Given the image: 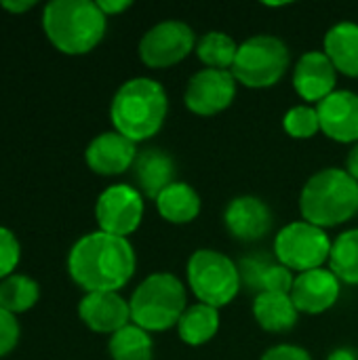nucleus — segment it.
Here are the masks:
<instances>
[{
    "label": "nucleus",
    "instance_id": "1",
    "mask_svg": "<svg viewBox=\"0 0 358 360\" xmlns=\"http://www.w3.org/2000/svg\"><path fill=\"white\" fill-rule=\"evenodd\" d=\"M137 257L129 238L91 232L76 240L68 257L72 281L87 293L120 291L135 274Z\"/></svg>",
    "mask_w": 358,
    "mask_h": 360
},
{
    "label": "nucleus",
    "instance_id": "2",
    "mask_svg": "<svg viewBox=\"0 0 358 360\" xmlns=\"http://www.w3.org/2000/svg\"><path fill=\"white\" fill-rule=\"evenodd\" d=\"M169 99L165 86L148 76H137L118 86L110 103L114 131L141 143L152 139L165 124Z\"/></svg>",
    "mask_w": 358,
    "mask_h": 360
},
{
    "label": "nucleus",
    "instance_id": "3",
    "mask_svg": "<svg viewBox=\"0 0 358 360\" xmlns=\"http://www.w3.org/2000/svg\"><path fill=\"white\" fill-rule=\"evenodd\" d=\"M42 27L57 51L84 55L103 40L108 17L93 0H53L44 6Z\"/></svg>",
    "mask_w": 358,
    "mask_h": 360
},
{
    "label": "nucleus",
    "instance_id": "4",
    "mask_svg": "<svg viewBox=\"0 0 358 360\" xmlns=\"http://www.w3.org/2000/svg\"><path fill=\"white\" fill-rule=\"evenodd\" d=\"M300 213L323 230L350 221L358 213V181L346 169L317 171L300 192Z\"/></svg>",
    "mask_w": 358,
    "mask_h": 360
},
{
    "label": "nucleus",
    "instance_id": "5",
    "mask_svg": "<svg viewBox=\"0 0 358 360\" xmlns=\"http://www.w3.org/2000/svg\"><path fill=\"white\" fill-rule=\"evenodd\" d=\"M131 323L148 333H162L177 327L188 308L184 283L169 272H154L143 278L129 300Z\"/></svg>",
    "mask_w": 358,
    "mask_h": 360
},
{
    "label": "nucleus",
    "instance_id": "6",
    "mask_svg": "<svg viewBox=\"0 0 358 360\" xmlns=\"http://www.w3.org/2000/svg\"><path fill=\"white\" fill-rule=\"evenodd\" d=\"M188 287L200 304L224 308L238 295L243 281L238 266L215 249H198L186 266Z\"/></svg>",
    "mask_w": 358,
    "mask_h": 360
},
{
    "label": "nucleus",
    "instance_id": "7",
    "mask_svg": "<svg viewBox=\"0 0 358 360\" xmlns=\"http://www.w3.org/2000/svg\"><path fill=\"white\" fill-rule=\"evenodd\" d=\"M291 61L289 46L272 34H255L238 44L232 76L247 89H268L281 82Z\"/></svg>",
    "mask_w": 358,
    "mask_h": 360
},
{
    "label": "nucleus",
    "instance_id": "8",
    "mask_svg": "<svg viewBox=\"0 0 358 360\" xmlns=\"http://www.w3.org/2000/svg\"><path fill=\"white\" fill-rule=\"evenodd\" d=\"M333 240L327 230L300 219L281 228L274 236V257L291 272H308L329 264Z\"/></svg>",
    "mask_w": 358,
    "mask_h": 360
},
{
    "label": "nucleus",
    "instance_id": "9",
    "mask_svg": "<svg viewBox=\"0 0 358 360\" xmlns=\"http://www.w3.org/2000/svg\"><path fill=\"white\" fill-rule=\"evenodd\" d=\"M194 30L179 19H167L152 25L139 40V59L154 70L181 63L196 49Z\"/></svg>",
    "mask_w": 358,
    "mask_h": 360
},
{
    "label": "nucleus",
    "instance_id": "10",
    "mask_svg": "<svg viewBox=\"0 0 358 360\" xmlns=\"http://www.w3.org/2000/svg\"><path fill=\"white\" fill-rule=\"evenodd\" d=\"M143 194L129 184H114L106 188L95 205V217L101 232L127 238L143 219Z\"/></svg>",
    "mask_w": 358,
    "mask_h": 360
},
{
    "label": "nucleus",
    "instance_id": "11",
    "mask_svg": "<svg viewBox=\"0 0 358 360\" xmlns=\"http://www.w3.org/2000/svg\"><path fill=\"white\" fill-rule=\"evenodd\" d=\"M236 97V78L230 70L203 68L188 80L184 103L196 116H215L232 105Z\"/></svg>",
    "mask_w": 358,
    "mask_h": 360
},
{
    "label": "nucleus",
    "instance_id": "12",
    "mask_svg": "<svg viewBox=\"0 0 358 360\" xmlns=\"http://www.w3.org/2000/svg\"><path fill=\"white\" fill-rule=\"evenodd\" d=\"M274 215L260 196H236L224 209V226L228 234L241 243L262 240L272 228Z\"/></svg>",
    "mask_w": 358,
    "mask_h": 360
},
{
    "label": "nucleus",
    "instance_id": "13",
    "mask_svg": "<svg viewBox=\"0 0 358 360\" xmlns=\"http://www.w3.org/2000/svg\"><path fill=\"white\" fill-rule=\"evenodd\" d=\"M342 295V281L329 268L308 270L295 276L291 300L300 314H323L331 310Z\"/></svg>",
    "mask_w": 358,
    "mask_h": 360
},
{
    "label": "nucleus",
    "instance_id": "14",
    "mask_svg": "<svg viewBox=\"0 0 358 360\" xmlns=\"http://www.w3.org/2000/svg\"><path fill=\"white\" fill-rule=\"evenodd\" d=\"M293 89L310 105L329 97L338 84V70L323 51L304 53L293 68Z\"/></svg>",
    "mask_w": 358,
    "mask_h": 360
},
{
    "label": "nucleus",
    "instance_id": "15",
    "mask_svg": "<svg viewBox=\"0 0 358 360\" xmlns=\"http://www.w3.org/2000/svg\"><path fill=\"white\" fill-rule=\"evenodd\" d=\"M321 131L338 143H358V93L338 89L317 103Z\"/></svg>",
    "mask_w": 358,
    "mask_h": 360
},
{
    "label": "nucleus",
    "instance_id": "16",
    "mask_svg": "<svg viewBox=\"0 0 358 360\" xmlns=\"http://www.w3.org/2000/svg\"><path fill=\"white\" fill-rule=\"evenodd\" d=\"M137 152V143H133L118 131H106L87 146L84 160L93 173L112 177L133 169Z\"/></svg>",
    "mask_w": 358,
    "mask_h": 360
},
{
    "label": "nucleus",
    "instance_id": "17",
    "mask_svg": "<svg viewBox=\"0 0 358 360\" xmlns=\"http://www.w3.org/2000/svg\"><path fill=\"white\" fill-rule=\"evenodd\" d=\"M82 323L95 333L114 335L122 327L131 325L129 302L118 291H95L87 293L78 304Z\"/></svg>",
    "mask_w": 358,
    "mask_h": 360
},
{
    "label": "nucleus",
    "instance_id": "18",
    "mask_svg": "<svg viewBox=\"0 0 358 360\" xmlns=\"http://www.w3.org/2000/svg\"><path fill=\"white\" fill-rule=\"evenodd\" d=\"M133 175L137 181V190L148 196L154 198L169 188L171 184H175V160L169 152L160 150V148H146L141 152H137L135 165H133Z\"/></svg>",
    "mask_w": 358,
    "mask_h": 360
},
{
    "label": "nucleus",
    "instance_id": "19",
    "mask_svg": "<svg viewBox=\"0 0 358 360\" xmlns=\"http://www.w3.org/2000/svg\"><path fill=\"white\" fill-rule=\"evenodd\" d=\"M323 53L329 57L338 74L358 78V23L340 21L331 25L323 40Z\"/></svg>",
    "mask_w": 358,
    "mask_h": 360
},
{
    "label": "nucleus",
    "instance_id": "20",
    "mask_svg": "<svg viewBox=\"0 0 358 360\" xmlns=\"http://www.w3.org/2000/svg\"><path fill=\"white\" fill-rule=\"evenodd\" d=\"M253 316L264 331L287 333L298 325L300 310L295 308L291 295L262 291L253 300Z\"/></svg>",
    "mask_w": 358,
    "mask_h": 360
},
{
    "label": "nucleus",
    "instance_id": "21",
    "mask_svg": "<svg viewBox=\"0 0 358 360\" xmlns=\"http://www.w3.org/2000/svg\"><path fill=\"white\" fill-rule=\"evenodd\" d=\"M156 211L158 215L175 226H184L194 221L200 215V196L198 192L184 181H175L169 188H165L158 196H156Z\"/></svg>",
    "mask_w": 358,
    "mask_h": 360
},
{
    "label": "nucleus",
    "instance_id": "22",
    "mask_svg": "<svg viewBox=\"0 0 358 360\" xmlns=\"http://www.w3.org/2000/svg\"><path fill=\"white\" fill-rule=\"evenodd\" d=\"M219 325H222L219 310L198 302L186 308V312L181 314L177 323V333L184 344L196 348V346L209 344L217 335Z\"/></svg>",
    "mask_w": 358,
    "mask_h": 360
},
{
    "label": "nucleus",
    "instance_id": "23",
    "mask_svg": "<svg viewBox=\"0 0 358 360\" xmlns=\"http://www.w3.org/2000/svg\"><path fill=\"white\" fill-rule=\"evenodd\" d=\"M194 53L205 68L232 70L236 53H238V44L230 34L219 32V30H211L196 40Z\"/></svg>",
    "mask_w": 358,
    "mask_h": 360
},
{
    "label": "nucleus",
    "instance_id": "24",
    "mask_svg": "<svg viewBox=\"0 0 358 360\" xmlns=\"http://www.w3.org/2000/svg\"><path fill=\"white\" fill-rule=\"evenodd\" d=\"M112 360H152L154 342L148 331L137 325H127L110 338L108 344Z\"/></svg>",
    "mask_w": 358,
    "mask_h": 360
},
{
    "label": "nucleus",
    "instance_id": "25",
    "mask_svg": "<svg viewBox=\"0 0 358 360\" xmlns=\"http://www.w3.org/2000/svg\"><path fill=\"white\" fill-rule=\"evenodd\" d=\"M329 270L346 285L358 287V228L342 232L331 247Z\"/></svg>",
    "mask_w": 358,
    "mask_h": 360
},
{
    "label": "nucleus",
    "instance_id": "26",
    "mask_svg": "<svg viewBox=\"0 0 358 360\" xmlns=\"http://www.w3.org/2000/svg\"><path fill=\"white\" fill-rule=\"evenodd\" d=\"M40 297L38 283L25 274H13L0 283V308L17 314L30 310Z\"/></svg>",
    "mask_w": 358,
    "mask_h": 360
},
{
    "label": "nucleus",
    "instance_id": "27",
    "mask_svg": "<svg viewBox=\"0 0 358 360\" xmlns=\"http://www.w3.org/2000/svg\"><path fill=\"white\" fill-rule=\"evenodd\" d=\"M283 129L293 139H310L317 133H321V120L317 105H293L283 116Z\"/></svg>",
    "mask_w": 358,
    "mask_h": 360
},
{
    "label": "nucleus",
    "instance_id": "28",
    "mask_svg": "<svg viewBox=\"0 0 358 360\" xmlns=\"http://www.w3.org/2000/svg\"><path fill=\"white\" fill-rule=\"evenodd\" d=\"M293 283H295V276L289 268H285L283 264L279 262H272L264 276H262V283H260V291H272V293H287L291 295V289H293Z\"/></svg>",
    "mask_w": 358,
    "mask_h": 360
},
{
    "label": "nucleus",
    "instance_id": "29",
    "mask_svg": "<svg viewBox=\"0 0 358 360\" xmlns=\"http://www.w3.org/2000/svg\"><path fill=\"white\" fill-rule=\"evenodd\" d=\"M21 247L15 238V234L6 228H0V278L13 276V270L19 264Z\"/></svg>",
    "mask_w": 358,
    "mask_h": 360
},
{
    "label": "nucleus",
    "instance_id": "30",
    "mask_svg": "<svg viewBox=\"0 0 358 360\" xmlns=\"http://www.w3.org/2000/svg\"><path fill=\"white\" fill-rule=\"evenodd\" d=\"M270 264H272V259H268L266 255H251V257L241 259L238 272H241L243 285H247L249 289H257L260 291L262 276H264V272H266V268Z\"/></svg>",
    "mask_w": 358,
    "mask_h": 360
},
{
    "label": "nucleus",
    "instance_id": "31",
    "mask_svg": "<svg viewBox=\"0 0 358 360\" xmlns=\"http://www.w3.org/2000/svg\"><path fill=\"white\" fill-rule=\"evenodd\" d=\"M19 342V323L15 314L0 308V359L11 354Z\"/></svg>",
    "mask_w": 358,
    "mask_h": 360
},
{
    "label": "nucleus",
    "instance_id": "32",
    "mask_svg": "<svg viewBox=\"0 0 358 360\" xmlns=\"http://www.w3.org/2000/svg\"><path fill=\"white\" fill-rule=\"evenodd\" d=\"M260 360H312L310 352L295 344H279L268 348Z\"/></svg>",
    "mask_w": 358,
    "mask_h": 360
},
{
    "label": "nucleus",
    "instance_id": "33",
    "mask_svg": "<svg viewBox=\"0 0 358 360\" xmlns=\"http://www.w3.org/2000/svg\"><path fill=\"white\" fill-rule=\"evenodd\" d=\"M97 6L101 8L106 17H112V15H120L122 11H127L131 6V0H97Z\"/></svg>",
    "mask_w": 358,
    "mask_h": 360
},
{
    "label": "nucleus",
    "instance_id": "34",
    "mask_svg": "<svg viewBox=\"0 0 358 360\" xmlns=\"http://www.w3.org/2000/svg\"><path fill=\"white\" fill-rule=\"evenodd\" d=\"M346 171L354 177L358 181V143L352 146V150L348 152V158H346Z\"/></svg>",
    "mask_w": 358,
    "mask_h": 360
},
{
    "label": "nucleus",
    "instance_id": "35",
    "mask_svg": "<svg viewBox=\"0 0 358 360\" xmlns=\"http://www.w3.org/2000/svg\"><path fill=\"white\" fill-rule=\"evenodd\" d=\"M36 2L34 0H19V2H2V8L11 11V13H23V11H30Z\"/></svg>",
    "mask_w": 358,
    "mask_h": 360
},
{
    "label": "nucleus",
    "instance_id": "36",
    "mask_svg": "<svg viewBox=\"0 0 358 360\" xmlns=\"http://www.w3.org/2000/svg\"><path fill=\"white\" fill-rule=\"evenodd\" d=\"M327 360H358V359L354 350H350V348H338V350H333V352L329 354V359Z\"/></svg>",
    "mask_w": 358,
    "mask_h": 360
}]
</instances>
